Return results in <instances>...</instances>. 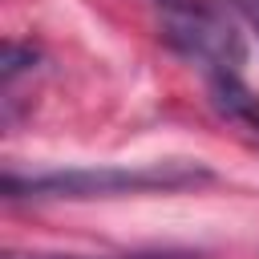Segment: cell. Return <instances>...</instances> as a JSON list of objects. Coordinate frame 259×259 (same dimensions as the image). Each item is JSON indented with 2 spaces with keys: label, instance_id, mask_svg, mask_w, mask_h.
<instances>
[{
  "label": "cell",
  "instance_id": "1",
  "mask_svg": "<svg viewBox=\"0 0 259 259\" xmlns=\"http://www.w3.org/2000/svg\"><path fill=\"white\" fill-rule=\"evenodd\" d=\"M206 182H214V174L198 162H146V166H77L45 174L8 170L0 190L8 202H89L121 194H178Z\"/></svg>",
  "mask_w": 259,
  "mask_h": 259
},
{
  "label": "cell",
  "instance_id": "2",
  "mask_svg": "<svg viewBox=\"0 0 259 259\" xmlns=\"http://www.w3.org/2000/svg\"><path fill=\"white\" fill-rule=\"evenodd\" d=\"M178 57L202 65L206 73L231 69L239 73L247 61V45L239 32V20L231 16L227 4H210V0H194L186 8L162 12V32H158Z\"/></svg>",
  "mask_w": 259,
  "mask_h": 259
},
{
  "label": "cell",
  "instance_id": "3",
  "mask_svg": "<svg viewBox=\"0 0 259 259\" xmlns=\"http://www.w3.org/2000/svg\"><path fill=\"white\" fill-rule=\"evenodd\" d=\"M206 105L223 125H231L239 138L259 146V93L231 69L206 73Z\"/></svg>",
  "mask_w": 259,
  "mask_h": 259
},
{
  "label": "cell",
  "instance_id": "4",
  "mask_svg": "<svg viewBox=\"0 0 259 259\" xmlns=\"http://www.w3.org/2000/svg\"><path fill=\"white\" fill-rule=\"evenodd\" d=\"M4 259H206L190 247H150V251H117V255H49V251H8Z\"/></svg>",
  "mask_w": 259,
  "mask_h": 259
},
{
  "label": "cell",
  "instance_id": "5",
  "mask_svg": "<svg viewBox=\"0 0 259 259\" xmlns=\"http://www.w3.org/2000/svg\"><path fill=\"white\" fill-rule=\"evenodd\" d=\"M40 65V49L36 45H24V40H8L4 45V57H0V77H4V89H12V81L20 73H32Z\"/></svg>",
  "mask_w": 259,
  "mask_h": 259
},
{
  "label": "cell",
  "instance_id": "6",
  "mask_svg": "<svg viewBox=\"0 0 259 259\" xmlns=\"http://www.w3.org/2000/svg\"><path fill=\"white\" fill-rule=\"evenodd\" d=\"M223 4H227V8H231V12L259 36V0H223Z\"/></svg>",
  "mask_w": 259,
  "mask_h": 259
},
{
  "label": "cell",
  "instance_id": "7",
  "mask_svg": "<svg viewBox=\"0 0 259 259\" xmlns=\"http://www.w3.org/2000/svg\"><path fill=\"white\" fill-rule=\"evenodd\" d=\"M186 4H194V0H154L158 12H174V8H186Z\"/></svg>",
  "mask_w": 259,
  "mask_h": 259
}]
</instances>
